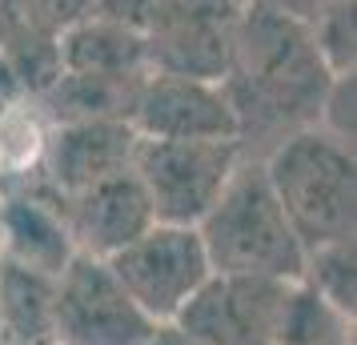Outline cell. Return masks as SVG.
<instances>
[{
    "instance_id": "cell-4",
    "label": "cell",
    "mask_w": 357,
    "mask_h": 345,
    "mask_svg": "<svg viewBox=\"0 0 357 345\" xmlns=\"http://www.w3.org/2000/svg\"><path fill=\"white\" fill-rule=\"evenodd\" d=\"M157 329L100 257L73 253L52 277L49 345H149Z\"/></svg>"
},
{
    "instance_id": "cell-20",
    "label": "cell",
    "mask_w": 357,
    "mask_h": 345,
    "mask_svg": "<svg viewBox=\"0 0 357 345\" xmlns=\"http://www.w3.org/2000/svg\"><path fill=\"white\" fill-rule=\"evenodd\" d=\"M317 345H354V337H333V342H317Z\"/></svg>"
},
{
    "instance_id": "cell-17",
    "label": "cell",
    "mask_w": 357,
    "mask_h": 345,
    "mask_svg": "<svg viewBox=\"0 0 357 345\" xmlns=\"http://www.w3.org/2000/svg\"><path fill=\"white\" fill-rule=\"evenodd\" d=\"M165 4H169V0H93V13L116 20V24H125V29L145 33Z\"/></svg>"
},
{
    "instance_id": "cell-19",
    "label": "cell",
    "mask_w": 357,
    "mask_h": 345,
    "mask_svg": "<svg viewBox=\"0 0 357 345\" xmlns=\"http://www.w3.org/2000/svg\"><path fill=\"white\" fill-rule=\"evenodd\" d=\"M149 345H201V342H193L189 333H181L177 325H161L157 333H153V342Z\"/></svg>"
},
{
    "instance_id": "cell-10",
    "label": "cell",
    "mask_w": 357,
    "mask_h": 345,
    "mask_svg": "<svg viewBox=\"0 0 357 345\" xmlns=\"http://www.w3.org/2000/svg\"><path fill=\"white\" fill-rule=\"evenodd\" d=\"M56 209L73 241V253L100 257V261H109L113 253H121L132 237H141L153 225V209L132 169L84 185L68 197H56Z\"/></svg>"
},
{
    "instance_id": "cell-14",
    "label": "cell",
    "mask_w": 357,
    "mask_h": 345,
    "mask_svg": "<svg viewBox=\"0 0 357 345\" xmlns=\"http://www.w3.org/2000/svg\"><path fill=\"white\" fill-rule=\"evenodd\" d=\"M297 281L309 285L321 301H329L345 317H354L357 313V237L309 249Z\"/></svg>"
},
{
    "instance_id": "cell-9",
    "label": "cell",
    "mask_w": 357,
    "mask_h": 345,
    "mask_svg": "<svg viewBox=\"0 0 357 345\" xmlns=\"http://www.w3.org/2000/svg\"><path fill=\"white\" fill-rule=\"evenodd\" d=\"M281 297L285 281L213 273L173 325L201 345H277Z\"/></svg>"
},
{
    "instance_id": "cell-7",
    "label": "cell",
    "mask_w": 357,
    "mask_h": 345,
    "mask_svg": "<svg viewBox=\"0 0 357 345\" xmlns=\"http://www.w3.org/2000/svg\"><path fill=\"white\" fill-rule=\"evenodd\" d=\"M245 0H169L145 33L149 72L221 81Z\"/></svg>"
},
{
    "instance_id": "cell-13",
    "label": "cell",
    "mask_w": 357,
    "mask_h": 345,
    "mask_svg": "<svg viewBox=\"0 0 357 345\" xmlns=\"http://www.w3.org/2000/svg\"><path fill=\"white\" fill-rule=\"evenodd\" d=\"M4 241H8V261L20 269H33L40 277H56L73 257V241L65 233L56 201H8Z\"/></svg>"
},
{
    "instance_id": "cell-12",
    "label": "cell",
    "mask_w": 357,
    "mask_h": 345,
    "mask_svg": "<svg viewBox=\"0 0 357 345\" xmlns=\"http://www.w3.org/2000/svg\"><path fill=\"white\" fill-rule=\"evenodd\" d=\"M56 72L100 77V81H141L149 72L145 36L109 17L84 13L56 36Z\"/></svg>"
},
{
    "instance_id": "cell-8",
    "label": "cell",
    "mask_w": 357,
    "mask_h": 345,
    "mask_svg": "<svg viewBox=\"0 0 357 345\" xmlns=\"http://www.w3.org/2000/svg\"><path fill=\"white\" fill-rule=\"evenodd\" d=\"M129 125L145 141H237V116L221 81L169 72L141 77L129 105Z\"/></svg>"
},
{
    "instance_id": "cell-16",
    "label": "cell",
    "mask_w": 357,
    "mask_h": 345,
    "mask_svg": "<svg viewBox=\"0 0 357 345\" xmlns=\"http://www.w3.org/2000/svg\"><path fill=\"white\" fill-rule=\"evenodd\" d=\"M313 129L329 132L333 141L354 148V141H357V72H333Z\"/></svg>"
},
{
    "instance_id": "cell-2",
    "label": "cell",
    "mask_w": 357,
    "mask_h": 345,
    "mask_svg": "<svg viewBox=\"0 0 357 345\" xmlns=\"http://www.w3.org/2000/svg\"><path fill=\"white\" fill-rule=\"evenodd\" d=\"M201 245L209 253L213 273L257 281H297L305 265V245L293 233L285 209L277 205L269 177L257 157L245 153L221 197L197 221Z\"/></svg>"
},
{
    "instance_id": "cell-11",
    "label": "cell",
    "mask_w": 357,
    "mask_h": 345,
    "mask_svg": "<svg viewBox=\"0 0 357 345\" xmlns=\"http://www.w3.org/2000/svg\"><path fill=\"white\" fill-rule=\"evenodd\" d=\"M132 148H137V132L129 121H116V116L61 121L45 153V169L56 197H68L84 185L132 169Z\"/></svg>"
},
{
    "instance_id": "cell-15",
    "label": "cell",
    "mask_w": 357,
    "mask_h": 345,
    "mask_svg": "<svg viewBox=\"0 0 357 345\" xmlns=\"http://www.w3.org/2000/svg\"><path fill=\"white\" fill-rule=\"evenodd\" d=\"M329 72H357V0H341L305 24Z\"/></svg>"
},
{
    "instance_id": "cell-6",
    "label": "cell",
    "mask_w": 357,
    "mask_h": 345,
    "mask_svg": "<svg viewBox=\"0 0 357 345\" xmlns=\"http://www.w3.org/2000/svg\"><path fill=\"white\" fill-rule=\"evenodd\" d=\"M109 269L157 325H173L181 309L213 277L201 233L193 225H165V221H153L141 237H132L121 253H113Z\"/></svg>"
},
{
    "instance_id": "cell-1",
    "label": "cell",
    "mask_w": 357,
    "mask_h": 345,
    "mask_svg": "<svg viewBox=\"0 0 357 345\" xmlns=\"http://www.w3.org/2000/svg\"><path fill=\"white\" fill-rule=\"evenodd\" d=\"M329 81L333 72L301 20L261 0H245L221 89L233 105L237 141L249 157L269 153L289 132L309 129Z\"/></svg>"
},
{
    "instance_id": "cell-3",
    "label": "cell",
    "mask_w": 357,
    "mask_h": 345,
    "mask_svg": "<svg viewBox=\"0 0 357 345\" xmlns=\"http://www.w3.org/2000/svg\"><path fill=\"white\" fill-rule=\"evenodd\" d=\"M301 245L357 237V157L321 129H297L257 157Z\"/></svg>"
},
{
    "instance_id": "cell-5",
    "label": "cell",
    "mask_w": 357,
    "mask_h": 345,
    "mask_svg": "<svg viewBox=\"0 0 357 345\" xmlns=\"http://www.w3.org/2000/svg\"><path fill=\"white\" fill-rule=\"evenodd\" d=\"M245 161L237 141H145L132 148V177L145 193L153 221L193 225L221 197L229 177Z\"/></svg>"
},
{
    "instance_id": "cell-18",
    "label": "cell",
    "mask_w": 357,
    "mask_h": 345,
    "mask_svg": "<svg viewBox=\"0 0 357 345\" xmlns=\"http://www.w3.org/2000/svg\"><path fill=\"white\" fill-rule=\"evenodd\" d=\"M261 4H269V8H277V13H285V17L309 24V20H317L325 8H333V4H341V0H261Z\"/></svg>"
}]
</instances>
